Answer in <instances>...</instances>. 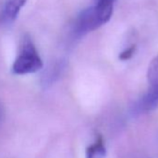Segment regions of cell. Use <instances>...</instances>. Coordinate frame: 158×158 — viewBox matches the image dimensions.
<instances>
[{
    "label": "cell",
    "mask_w": 158,
    "mask_h": 158,
    "mask_svg": "<svg viewBox=\"0 0 158 158\" xmlns=\"http://www.w3.org/2000/svg\"><path fill=\"white\" fill-rule=\"evenodd\" d=\"M114 10V0H98L97 3L80 13L75 21L73 33L82 36L107 23Z\"/></svg>",
    "instance_id": "6da1fadb"
},
{
    "label": "cell",
    "mask_w": 158,
    "mask_h": 158,
    "mask_svg": "<svg viewBox=\"0 0 158 158\" xmlns=\"http://www.w3.org/2000/svg\"><path fill=\"white\" fill-rule=\"evenodd\" d=\"M43 67V61L34 45L31 37L24 35L22 38L18 55L12 65L15 74H27L39 71Z\"/></svg>",
    "instance_id": "7a4b0ae2"
},
{
    "label": "cell",
    "mask_w": 158,
    "mask_h": 158,
    "mask_svg": "<svg viewBox=\"0 0 158 158\" xmlns=\"http://www.w3.org/2000/svg\"><path fill=\"white\" fill-rule=\"evenodd\" d=\"M158 107V86L149 88L146 93L140 97L132 106V113L139 115L149 113Z\"/></svg>",
    "instance_id": "3957f363"
},
{
    "label": "cell",
    "mask_w": 158,
    "mask_h": 158,
    "mask_svg": "<svg viewBox=\"0 0 158 158\" xmlns=\"http://www.w3.org/2000/svg\"><path fill=\"white\" fill-rule=\"evenodd\" d=\"M26 2L27 0H6L3 10L5 19L9 22L15 21Z\"/></svg>",
    "instance_id": "277c9868"
},
{
    "label": "cell",
    "mask_w": 158,
    "mask_h": 158,
    "mask_svg": "<svg viewBox=\"0 0 158 158\" xmlns=\"http://www.w3.org/2000/svg\"><path fill=\"white\" fill-rule=\"evenodd\" d=\"M106 154V148L104 140L102 136H99L95 142L89 146L86 151L87 158H104Z\"/></svg>",
    "instance_id": "5b68a950"
},
{
    "label": "cell",
    "mask_w": 158,
    "mask_h": 158,
    "mask_svg": "<svg viewBox=\"0 0 158 158\" xmlns=\"http://www.w3.org/2000/svg\"><path fill=\"white\" fill-rule=\"evenodd\" d=\"M63 70V65L61 63H57L54 66H51L47 72L44 73L42 77V84L45 88L51 86L57 79L60 77Z\"/></svg>",
    "instance_id": "8992f818"
},
{
    "label": "cell",
    "mask_w": 158,
    "mask_h": 158,
    "mask_svg": "<svg viewBox=\"0 0 158 158\" xmlns=\"http://www.w3.org/2000/svg\"><path fill=\"white\" fill-rule=\"evenodd\" d=\"M147 78L151 87L158 86V55L155 56L149 64Z\"/></svg>",
    "instance_id": "52a82bcc"
},
{
    "label": "cell",
    "mask_w": 158,
    "mask_h": 158,
    "mask_svg": "<svg viewBox=\"0 0 158 158\" xmlns=\"http://www.w3.org/2000/svg\"><path fill=\"white\" fill-rule=\"evenodd\" d=\"M136 51V45H132L130 47H128L127 48H126L124 51H122L119 55V59L121 60H129L135 53Z\"/></svg>",
    "instance_id": "ba28073f"
}]
</instances>
